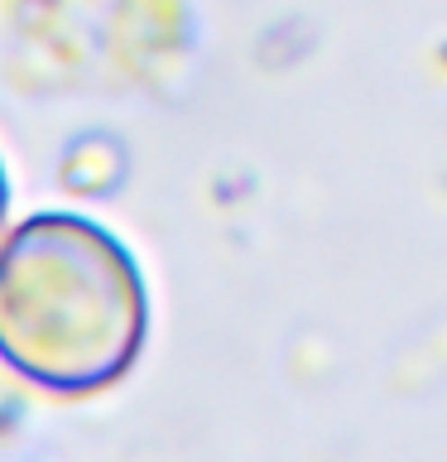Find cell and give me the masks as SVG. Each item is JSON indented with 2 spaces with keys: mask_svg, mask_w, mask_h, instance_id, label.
<instances>
[{
  "mask_svg": "<svg viewBox=\"0 0 447 462\" xmlns=\"http://www.w3.org/2000/svg\"><path fill=\"white\" fill-rule=\"evenodd\" d=\"M150 337V289L130 245L82 212L14 222L0 265V356L43 395H101Z\"/></svg>",
  "mask_w": 447,
  "mask_h": 462,
  "instance_id": "cell-1",
  "label": "cell"
}]
</instances>
